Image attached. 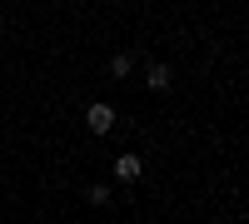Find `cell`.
Returning a JSON list of instances; mask_svg holds the SVG:
<instances>
[{"label":"cell","instance_id":"obj_1","mask_svg":"<svg viewBox=\"0 0 249 224\" xmlns=\"http://www.w3.org/2000/svg\"><path fill=\"white\" fill-rule=\"evenodd\" d=\"M85 130L90 135H110L115 130V105H110V100H90V105H85Z\"/></svg>","mask_w":249,"mask_h":224},{"label":"cell","instance_id":"obj_2","mask_svg":"<svg viewBox=\"0 0 249 224\" xmlns=\"http://www.w3.org/2000/svg\"><path fill=\"white\" fill-rule=\"evenodd\" d=\"M144 85H150L155 95H164V90L175 85V70L164 65V60H150V65H144Z\"/></svg>","mask_w":249,"mask_h":224},{"label":"cell","instance_id":"obj_3","mask_svg":"<svg viewBox=\"0 0 249 224\" xmlns=\"http://www.w3.org/2000/svg\"><path fill=\"white\" fill-rule=\"evenodd\" d=\"M140 174H144V159L140 155H115V179H120V185H135Z\"/></svg>","mask_w":249,"mask_h":224},{"label":"cell","instance_id":"obj_4","mask_svg":"<svg viewBox=\"0 0 249 224\" xmlns=\"http://www.w3.org/2000/svg\"><path fill=\"white\" fill-rule=\"evenodd\" d=\"M105 75H110V80H130V75H135V55H130V50H115L110 65H105Z\"/></svg>","mask_w":249,"mask_h":224},{"label":"cell","instance_id":"obj_5","mask_svg":"<svg viewBox=\"0 0 249 224\" xmlns=\"http://www.w3.org/2000/svg\"><path fill=\"white\" fill-rule=\"evenodd\" d=\"M85 199H90L95 209H105V205H115V190H110V185H90V190H85Z\"/></svg>","mask_w":249,"mask_h":224}]
</instances>
